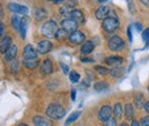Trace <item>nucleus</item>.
<instances>
[{"mask_svg": "<svg viewBox=\"0 0 149 126\" xmlns=\"http://www.w3.org/2000/svg\"><path fill=\"white\" fill-rule=\"evenodd\" d=\"M67 35H68V32H65L63 29H58L55 35V38L58 39V40H62V39H65L67 38Z\"/></svg>", "mask_w": 149, "mask_h": 126, "instance_id": "nucleus-28", "label": "nucleus"}, {"mask_svg": "<svg viewBox=\"0 0 149 126\" xmlns=\"http://www.w3.org/2000/svg\"><path fill=\"white\" fill-rule=\"evenodd\" d=\"M95 70L99 72L100 74H103V76H106L108 73V69L104 68V67H101V65H96L95 67Z\"/></svg>", "mask_w": 149, "mask_h": 126, "instance_id": "nucleus-31", "label": "nucleus"}, {"mask_svg": "<svg viewBox=\"0 0 149 126\" xmlns=\"http://www.w3.org/2000/svg\"><path fill=\"white\" fill-rule=\"evenodd\" d=\"M40 71L42 74H51L52 72H53V63H52V61L51 60H48V58H46L42 63H41V67H40Z\"/></svg>", "mask_w": 149, "mask_h": 126, "instance_id": "nucleus-13", "label": "nucleus"}, {"mask_svg": "<svg viewBox=\"0 0 149 126\" xmlns=\"http://www.w3.org/2000/svg\"><path fill=\"white\" fill-rule=\"evenodd\" d=\"M136 30H138V31H140V30H142V25H141L140 23H136Z\"/></svg>", "mask_w": 149, "mask_h": 126, "instance_id": "nucleus-42", "label": "nucleus"}, {"mask_svg": "<svg viewBox=\"0 0 149 126\" xmlns=\"http://www.w3.org/2000/svg\"><path fill=\"white\" fill-rule=\"evenodd\" d=\"M70 80L71 83H78L80 80V74L78 73L77 71H71L70 72Z\"/></svg>", "mask_w": 149, "mask_h": 126, "instance_id": "nucleus-27", "label": "nucleus"}, {"mask_svg": "<svg viewBox=\"0 0 149 126\" xmlns=\"http://www.w3.org/2000/svg\"><path fill=\"white\" fill-rule=\"evenodd\" d=\"M62 1H64V0H54V2H55V3H61Z\"/></svg>", "mask_w": 149, "mask_h": 126, "instance_id": "nucleus-45", "label": "nucleus"}, {"mask_svg": "<svg viewBox=\"0 0 149 126\" xmlns=\"http://www.w3.org/2000/svg\"><path fill=\"white\" fill-rule=\"evenodd\" d=\"M16 54H17V47H16L15 45H12L10 48L6 52L5 57H6V60H8V61H13V60L15 58Z\"/></svg>", "mask_w": 149, "mask_h": 126, "instance_id": "nucleus-20", "label": "nucleus"}, {"mask_svg": "<svg viewBox=\"0 0 149 126\" xmlns=\"http://www.w3.org/2000/svg\"><path fill=\"white\" fill-rule=\"evenodd\" d=\"M148 90H149V87H148Z\"/></svg>", "mask_w": 149, "mask_h": 126, "instance_id": "nucleus-50", "label": "nucleus"}, {"mask_svg": "<svg viewBox=\"0 0 149 126\" xmlns=\"http://www.w3.org/2000/svg\"><path fill=\"white\" fill-rule=\"evenodd\" d=\"M123 69L122 68H119V67H116V68H113L111 71H110V73H111L113 77H120L122 74H123Z\"/></svg>", "mask_w": 149, "mask_h": 126, "instance_id": "nucleus-30", "label": "nucleus"}, {"mask_svg": "<svg viewBox=\"0 0 149 126\" xmlns=\"http://www.w3.org/2000/svg\"><path fill=\"white\" fill-rule=\"evenodd\" d=\"M26 30H28V18L22 17V21H21V24H19V36H21L22 39H25V37H26Z\"/></svg>", "mask_w": 149, "mask_h": 126, "instance_id": "nucleus-16", "label": "nucleus"}, {"mask_svg": "<svg viewBox=\"0 0 149 126\" xmlns=\"http://www.w3.org/2000/svg\"><path fill=\"white\" fill-rule=\"evenodd\" d=\"M48 1H54V0H48Z\"/></svg>", "mask_w": 149, "mask_h": 126, "instance_id": "nucleus-48", "label": "nucleus"}, {"mask_svg": "<svg viewBox=\"0 0 149 126\" xmlns=\"http://www.w3.org/2000/svg\"><path fill=\"white\" fill-rule=\"evenodd\" d=\"M12 44H13V40H12L10 37H5V38H2V40L0 41V53H1V54H6V52L10 48Z\"/></svg>", "mask_w": 149, "mask_h": 126, "instance_id": "nucleus-12", "label": "nucleus"}, {"mask_svg": "<svg viewBox=\"0 0 149 126\" xmlns=\"http://www.w3.org/2000/svg\"><path fill=\"white\" fill-rule=\"evenodd\" d=\"M21 21H22V17H19V16H14V17L12 18V25H13L16 30H19Z\"/></svg>", "mask_w": 149, "mask_h": 126, "instance_id": "nucleus-29", "label": "nucleus"}, {"mask_svg": "<svg viewBox=\"0 0 149 126\" xmlns=\"http://www.w3.org/2000/svg\"><path fill=\"white\" fill-rule=\"evenodd\" d=\"M118 26H119V22H118L117 17H110V16H108V17L104 18L103 22H102V28L107 32L115 31L116 29H118Z\"/></svg>", "mask_w": 149, "mask_h": 126, "instance_id": "nucleus-3", "label": "nucleus"}, {"mask_svg": "<svg viewBox=\"0 0 149 126\" xmlns=\"http://www.w3.org/2000/svg\"><path fill=\"white\" fill-rule=\"evenodd\" d=\"M3 33H5V26H3V23L0 21V38H2Z\"/></svg>", "mask_w": 149, "mask_h": 126, "instance_id": "nucleus-35", "label": "nucleus"}, {"mask_svg": "<svg viewBox=\"0 0 149 126\" xmlns=\"http://www.w3.org/2000/svg\"><path fill=\"white\" fill-rule=\"evenodd\" d=\"M70 18H72L77 23H84V21H85V16H84L83 12L78 10V9H74L70 13Z\"/></svg>", "mask_w": 149, "mask_h": 126, "instance_id": "nucleus-15", "label": "nucleus"}, {"mask_svg": "<svg viewBox=\"0 0 149 126\" xmlns=\"http://www.w3.org/2000/svg\"><path fill=\"white\" fill-rule=\"evenodd\" d=\"M53 48V44L48 40H41L38 42V52L40 54H47Z\"/></svg>", "mask_w": 149, "mask_h": 126, "instance_id": "nucleus-10", "label": "nucleus"}, {"mask_svg": "<svg viewBox=\"0 0 149 126\" xmlns=\"http://www.w3.org/2000/svg\"><path fill=\"white\" fill-rule=\"evenodd\" d=\"M37 51L31 46V45H26L23 49V57L24 60H33L37 58Z\"/></svg>", "mask_w": 149, "mask_h": 126, "instance_id": "nucleus-9", "label": "nucleus"}, {"mask_svg": "<svg viewBox=\"0 0 149 126\" xmlns=\"http://www.w3.org/2000/svg\"><path fill=\"white\" fill-rule=\"evenodd\" d=\"M143 108H145V110H146V111H147V112L149 113V101H148V102H146V103H145Z\"/></svg>", "mask_w": 149, "mask_h": 126, "instance_id": "nucleus-41", "label": "nucleus"}, {"mask_svg": "<svg viewBox=\"0 0 149 126\" xmlns=\"http://www.w3.org/2000/svg\"><path fill=\"white\" fill-rule=\"evenodd\" d=\"M131 126H140V124H139V122L133 120V122H132V124H131Z\"/></svg>", "mask_w": 149, "mask_h": 126, "instance_id": "nucleus-43", "label": "nucleus"}, {"mask_svg": "<svg viewBox=\"0 0 149 126\" xmlns=\"http://www.w3.org/2000/svg\"><path fill=\"white\" fill-rule=\"evenodd\" d=\"M19 126H28V125H26V124H19Z\"/></svg>", "mask_w": 149, "mask_h": 126, "instance_id": "nucleus-47", "label": "nucleus"}, {"mask_svg": "<svg viewBox=\"0 0 149 126\" xmlns=\"http://www.w3.org/2000/svg\"><path fill=\"white\" fill-rule=\"evenodd\" d=\"M124 110H125V117L127 119H132L133 118V115H134V108H133V106L129 103V104L125 106Z\"/></svg>", "mask_w": 149, "mask_h": 126, "instance_id": "nucleus-22", "label": "nucleus"}, {"mask_svg": "<svg viewBox=\"0 0 149 126\" xmlns=\"http://www.w3.org/2000/svg\"><path fill=\"white\" fill-rule=\"evenodd\" d=\"M2 13H3V12H2V6H1V3H0V17L2 16Z\"/></svg>", "mask_w": 149, "mask_h": 126, "instance_id": "nucleus-44", "label": "nucleus"}, {"mask_svg": "<svg viewBox=\"0 0 149 126\" xmlns=\"http://www.w3.org/2000/svg\"><path fill=\"white\" fill-rule=\"evenodd\" d=\"M32 122L36 126H53L52 120H49L48 118H46L44 116H35Z\"/></svg>", "mask_w": 149, "mask_h": 126, "instance_id": "nucleus-11", "label": "nucleus"}, {"mask_svg": "<svg viewBox=\"0 0 149 126\" xmlns=\"http://www.w3.org/2000/svg\"><path fill=\"white\" fill-rule=\"evenodd\" d=\"M45 17H46V10L45 9L39 8V9L36 10V18H37L38 21H41V19H44Z\"/></svg>", "mask_w": 149, "mask_h": 126, "instance_id": "nucleus-26", "label": "nucleus"}, {"mask_svg": "<svg viewBox=\"0 0 149 126\" xmlns=\"http://www.w3.org/2000/svg\"><path fill=\"white\" fill-rule=\"evenodd\" d=\"M61 67H62V69H63V72H64V73H67V72L69 71V68H68V65H65L64 63H61Z\"/></svg>", "mask_w": 149, "mask_h": 126, "instance_id": "nucleus-38", "label": "nucleus"}, {"mask_svg": "<svg viewBox=\"0 0 149 126\" xmlns=\"http://www.w3.org/2000/svg\"><path fill=\"white\" fill-rule=\"evenodd\" d=\"M69 40L74 45L84 44L85 42V35L83 32H80V31H74V32L69 35Z\"/></svg>", "mask_w": 149, "mask_h": 126, "instance_id": "nucleus-6", "label": "nucleus"}, {"mask_svg": "<svg viewBox=\"0 0 149 126\" xmlns=\"http://www.w3.org/2000/svg\"><path fill=\"white\" fill-rule=\"evenodd\" d=\"M103 126H117L116 119H113V118H110V119H108L107 122H104V125H103Z\"/></svg>", "mask_w": 149, "mask_h": 126, "instance_id": "nucleus-33", "label": "nucleus"}, {"mask_svg": "<svg viewBox=\"0 0 149 126\" xmlns=\"http://www.w3.org/2000/svg\"><path fill=\"white\" fill-rule=\"evenodd\" d=\"M110 13V8L108 7V6H101V7H99V9L96 10V13H95V16L97 19H104L106 17H108V14Z\"/></svg>", "mask_w": 149, "mask_h": 126, "instance_id": "nucleus-14", "label": "nucleus"}, {"mask_svg": "<svg viewBox=\"0 0 149 126\" xmlns=\"http://www.w3.org/2000/svg\"><path fill=\"white\" fill-rule=\"evenodd\" d=\"M23 64L26 69H30V70H33L36 69L38 65H39V60L37 58H33V60H23Z\"/></svg>", "mask_w": 149, "mask_h": 126, "instance_id": "nucleus-19", "label": "nucleus"}, {"mask_svg": "<svg viewBox=\"0 0 149 126\" xmlns=\"http://www.w3.org/2000/svg\"><path fill=\"white\" fill-rule=\"evenodd\" d=\"M124 46H125L124 40L118 36H113L108 40V47H109L110 51H113V52L115 51H120Z\"/></svg>", "mask_w": 149, "mask_h": 126, "instance_id": "nucleus-4", "label": "nucleus"}, {"mask_svg": "<svg viewBox=\"0 0 149 126\" xmlns=\"http://www.w3.org/2000/svg\"><path fill=\"white\" fill-rule=\"evenodd\" d=\"M80 116V112L79 111H76V112H72L68 118H67V120H65V125H70L71 123H74V120H77L78 119V117Z\"/></svg>", "mask_w": 149, "mask_h": 126, "instance_id": "nucleus-24", "label": "nucleus"}, {"mask_svg": "<svg viewBox=\"0 0 149 126\" xmlns=\"http://www.w3.org/2000/svg\"><path fill=\"white\" fill-rule=\"evenodd\" d=\"M111 107H109V106L101 107V109L99 110V119L101 122H107L108 119L111 118Z\"/></svg>", "mask_w": 149, "mask_h": 126, "instance_id": "nucleus-7", "label": "nucleus"}, {"mask_svg": "<svg viewBox=\"0 0 149 126\" xmlns=\"http://www.w3.org/2000/svg\"><path fill=\"white\" fill-rule=\"evenodd\" d=\"M104 62H106L108 65H113V67H116V65L123 63V58H122L120 56H109V57L106 58Z\"/></svg>", "mask_w": 149, "mask_h": 126, "instance_id": "nucleus-18", "label": "nucleus"}, {"mask_svg": "<svg viewBox=\"0 0 149 126\" xmlns=\"http://www.w3.org/2000/svg\"><path fill=\"white\" fill-rule=\"evenodd\" d=\"M127 37H129V40L132 42V40H133V36H132V30H131V26H129V28H127Z\"/></svg>", "mask_w": 149, "mask_h": 126, "instance_id": "nucleus-36", "label": "nucleus"}, {"mask_svg": "<svg viewBox=\"0 0 149 126\" xmlns=\"http://www.w3.org/2000/svg\"><path fill=\"white\" fill-rule=\"evenodd\" d=\"M113 115L117 119L122 118V115H123V106L122 103H116L115 107H113Z\"/></svg>", "mask_w": 149, "mask_h": 126, "instance_id": "nucleus-21", "label": "nucleus"}, {"mask_svg": "<svg viewBox=\"0 0 149 126\" xmlns=\"http://www.w3.org/2000/svg\"><path fill=\"white\" fill-rule=\"evenodd\" d=\"M46 113L48 117L53 118V119H61L62 117H64L65 115V110L61 104L57 103H51L47 109H46Z\"/></svg>", "mask_w": 149, "mask_h": 126, "instance_id": "nucleus-1", "label": "nucleus"}, {"mask_svg": "<svg viewBox=\"0 0 149 126\" xmlns=\"http://www.w3.org/2000/svg\"><path fill=\"white\" fill-rule=\"evenodd\" d=\"M8 8H9L10 12L17 13V14H21V15H26L29 13V9L25 6H21L19 3H15V2H9L8 3Z\"/></svg>", "mask_w": 149, "mask_h": 126, "instance_id": "nucleus-8", "label": "nucleus"}, {"mask_svg": "<svg viewBox=\"0 0 149 126\" xmlns=\"http://www.w3.org/2000/svg\"><path fill=\"white\" fill-rule=\"evenodd\" d=\"M134 101H135V106H136V108H139V109L142 108V104H143V95L140 94V93H138V94L135 95Z\"/></svg>", "mask_w": 149, "mask_h": 126, "instance_id": "nucleus-25", "label": "nucleus"}, {"mask_svg": "<svg viewBox=\"0 0 149 126\" xmlns=\"http://www.w3.org/2000/svg\"><path fill=\"white\" fill-rule=\"evenodd\" d=\"M77 28H78V23L72 18H67L61 22V29H63L68 33H72L74 31H77Z\"/></svg>", "mask_w": 149, "mask_h": 126, "instance_id": "nucleus-5", "label": "nucleus"}, {"mask_svg": "<svg viewBox=\"0 0 149 126\" xmlns=\"http://www.w3.org/2000/svg\"><path fill=\"white\" fill-rule=\"evenodd\" d=\"M93 49H94V44L92 41H85L81 45V47H80V52H81V54L84 55H87L90 54V53H92Z\"/></svg>", "mask_w": 149, "mask_h": 126, "instance_id": "nucleus-17", "label": "nucleus"}, {"mask_svg": "<svg viewBox=\"0 0 149 126\" xmlns=\"http://www.w3.org/2000/svg\"><path fill=\"white\" fill-rule=\"evenodd\" d=\"M57 30H58V28H57V24L54 21H48L42 25L41 33L47 38H53V37H55Z\"/></svg>", "mask_w": 149, "mask_h": 126, "instance_id": "nucleus-2", "label": "nucleus"}, {"mask_svg": "<svg viewBox=\"0 0 149 126\" xmlns=\"http://www.w3.org/2000/svg\"><path fill=\"white\" fill-rule=\"evenodd\" d=\"M142 5H145L146 7H149V0H139Z\"/></svg>", "mask_w": 149, "mask_h": 126, "instance_id": "nucleus-40", "label": "nucleus"}, {"mask_svg": "<svg viewBox=\"0 0 149 126\" xmlns=\"http://www.w3.org/2000/svg\"><path fill=\"white\" fill-rule=\"evenodd\" d=\"M109 88V85L107 83H103V81H99L96 84H94V90H97V92H101V90H107Z\"/></svg>", "mask_w": 149, "mask_h": 126, "instance_id": "nucleus-23", "label": "nucleus"}, {"mask_svg": "<svg viewBox=\"0 0 149 126\" xmlns=\"http://www.w3.org/2000/svg\"><path fill=\"white\" fill-rule=\"evenodd\" d=\"M127 1H129V2H130V1H131V0H127Z\"/></svg>", "mask_w": 149, "mask_h": 126, "instance_id": "nucleus-49", "label": "nucleus"}, {"mask_svg": "<svg viewBox=\"0 0 149 126\" xmlns=\"http://www.w3.org/2000/svg\"><path fill=\"white\" fill-rule=\"evenodd\" d=\"M76 95H77L76 90H71V100H72V101H74V100H76Z\"/></svg>", "mask_w": 149, "mask_h": 126, "instance_id": "nucleus-39", "label": "nucleus"}, {"mask_svg": "<svg viewBox=\"0 0 149 126\" xmlns=\"http://www.w3.org/2000/svg\"><path fill=\"white\" fill-rule=\"evenodd\" d=\"M119 126H129V125H127L126 123H122V124H120V125H119Z\"/></svg>", "mask_w": 149, "mask_h": 126, "instance_id": "nucleus-46", "label": "nucleus"}, {"mask_svg": "<svg viewBox=\"0 0 149 126\" xmlns=\"http://www.w3.org/2000/svg\"><path fill=\"white\" fill-rule=\"evenodd\" d=\"M81 62H84V63H92L94 62L92 58H87V57H81Z\"/></svg>", "mask_w": 149, "mask_h": 126, "instance_id": "nucleus-37", "label": "nucleus"}, {"mask_svg": "<svg viewBox=\"0 0 149 126\" xmlns=\"http://www.w3.org/2000/svg\"><path fill=\"white\" fill-rule=\"evenodd\" d=\"M142 38H143V41H145V42L149 46V28L143 31V33H142Z\"/></svg>", "mask_w": 149, "mask_h": 126, "instance_id": "nucleus-32", "label": "nucleus"}, {"mask_svg": "<svg viewBox=\"0 0 149 126\" xmlns=\"http://www.w3.org/2000/svg\"><path fill=\"white\" fill-rule=\"evenodd\" d=\"M141 126H149V116L143 117L141 119Z\"/></svg>", "mask_w": 149, "mask_h": 126, "instance_id": "nucleus-34", "label": "nucleus"}]
</instances>
